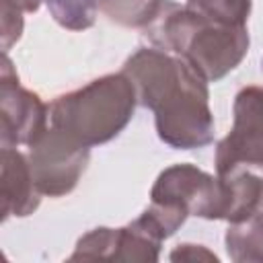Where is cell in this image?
I'll return each mask as SVG.
<instances>
[{
    "instance_id": "obj_8",
    "label": "cell",
    "mask_w": 263,
    "mask_h": 263,
    "mask_svg": "<svg viewBox=\"0 0 263 263\" xmlns=\"http://www.w3.org/2000/svg\"><path fill=\"white\" fill-rule=\"evenodd\" d=\"M49 121V107L41 97L18 82L8 53H2L0 66V142L2 148L31 146Z\"/></svg>"
},
{
    "instance_id": "obj_16",
    "label": "cell",
    "mask_w": 263,
    "mask_h": 263,
    "mask_svg": "<svg viewBox=\"0 0 263 263\" xmlns=\"http://www.w3.org/2000/svg\"><path fill=\"white\" fill-rule=\"evenodd\" d=\"M8 2H12L23 12H37L41 6V0H8Z\"/></svg>"
},
{
    "instance_id": "obj_5",
    "label": "cell",
    "mask_w": 263,
    "mask_h": 263,
    "mask_svg": "<svg viewBox=\"0 0 263 263\" xmlns=\"http://www.w3.org/2000/svg\"><path fill=\"white\" fill-rule=\"evenodd\" d=\"M27 158L39 193L62 197L68 195L84 175L90 148L55 127H47L29 146Z\"/></svg>"
},
{
    "instance_id": "obj_3",
    "label": "cell",
    "mask_w": 263,
    "mask_h": 263,
    "mask_svg": "<svg viewBox=\"0 0 263 263\" xmlns=\"http://www.w3.org/2000/svg\"><path fill=\"white\" fill-rule=\"evenodd\" d=\"M138 99L123 72L105 74L82 88L60 95L49 105L51 127L92 148L117 138L132 121Z\"/></svg>"
},
{
    "instance_id": "obj_1",
    "label": "cell",
    "mask_w": 263,
    "mask_h": 263,
    "mask_svg": "<svg viewBox=\"0 0 263 263\" xmlns=\"http://www.w3.org/2000/svg\"><path fill=\"white\" fill-rule=\"evenodd\" d=\"M121 72L134 84L138 105L154 113L156 134L166 146L193 150L212 144L208 80L187 60L158 47H140Z\"/></svg>"
},
{
    "instance_id": "obj_15",
    "label": "cell",
    "mask_w": 263,
    "mask_h": 263,
    "mask_svg": "<svg viewBox=\"0 0 263 263\" xmlns=\"http://www.w3.org/2000/svg\"><path fill=\"white\" fill-rule=\"evenodd\" d=\"M168 259L171 261H218V257L210 249H205L203 245H191V242L177 245L168 255Z\"/></svg>"
},
{
    "instance_id": "obj_6",
    "label": "cell",
    "mask_w": 263,
    "mask_h": 263,
    "mask_svg": "<svg viewBox=\"0 0 263 263\" xmlns=\"http://www.w3.org/2000/svg\"><path fill=\"white\" fill-rule=\"evenodd\" d=\"M150 201L175 205L187 216L224 220L226 185L218 175L214 177L195 164L181 162L164 168L156 177L150 189Z\"/></svg>"
},
{
    "instance_id": "obj_14",
    "label": "cell",
    "mask_w": 263,
    "mask_h": 263,
    "mask_svg": "<svg viewBox=\"0 0 263 263\" xmlns=\"http://www.w3.org/2000/svg\"><path fill=\"white\" fill-rule=\"evenodd\" d=\"M0 21H2V31H0V45H2V53H8V49L21 39L23 35V10L16 8L12 2L2 0V12H0Z\"/></svg>"
},
{
    "instance_id": "obj_7",
    "label": "cell",
    "mask_w": 263,
    "mask_h": 263,
    "mask_svg": "<svg viewBox=\"0 0 263 263\" xmlns=\"http://www.w3.org/2000/svg\"><path fill=\"white\" fill-rule=\"evenodd\" d=\"M232 127L216 146V173L249 168L263 175V88L245 86L232 105Z\"/></svg>"
},
{
    "instance_id": "obj_13",
    "label": "cell",
    "mask_w": 263,
    "mask_h": 263,
    "mask_svg": "<svg viewBox=\"0 0 263 263\" xmlns=\"http://www.w3.org/2000/svg\"><path fill=\"white\" fill-rule=\"evenodd\" d=\"M185 6L208 21L245 27L251 14L253 0H187Z\"/></svg>"
},
{
    "instance_id": "obj_12",
    "label": "cell",
    "mask_w": 263,
    "mask_h": 263,
    "mask_svg": "<svg viewBox=\"0 0 263 263\" xmlns=\"http://www.w3.org/2000/svg\"><path fill=\"white\" fill-rule=\"evenodd\" d=\"M53 21L68 31H86L95 25L99 0H45Z\"/></svg>"
},
{
    "instance_id": "obj_2",
    "label": "cell",
    "mask_w": 263,
    "mask_h": 263,
    "mask_svg": "<svg viewBox=\"0 0 263 263\" xmlns=\"http://www.w3.org/2000/svg\"><path fill=\"white\" fill-rule=\"evenodd\" d=\"M142 33L152 47L187 60L208 82L222 80L249 51L247 25L234 27L208 21L175 0H160Z\"/></svg>"
},
{
    "instance_id": "obj_4",
    "label": "cell",
    "mask_w": 263,
    "mask_h": 263,
    "mask_svg": "<svg viewBox=\"0 0 263 263\" xmlns=\"http://www.w3.org/2000/svg\"><path fill=\"white\" fill-rule=\"evenodd\" d=\"M166 240L156 220L144 210L134 222L121 228L99 226L82 234L70 261H140L154 263Z\"/></svg>"
},
{
    "instance_id": "obj_17",
    "label": "cell",
    "mask_w": 263,
    "mask_h": 263,
    "mask_svg": "<svg viewBox=\"0 0 263 263\" xmlns=\"http://www.w3.org/2000/svg\"><path fill=\"white\" fill-rule=\"evenodd\" d=\"M261 66H263V64H261Z\"/></svg>"
},
{
    "instance_id": "obj_10",
    "label": "cell",
    "mask_w": 263,
    "mask_h": 263,
    "mask_svg": "<svg viewBox=\"0 0 263 263\" xmlns=\"http://www.w3.org/2000/svg\"><path fill=\"white\" fill-rule=\"evenodd\" d=\"M224 242L228 257L236 263L263 261V205L236 222H228Z\"/></svg>"
},
{
    "instance_id": "obj_9",
    "label": "cell",
    "mask_w": 263,
    "mask_h": 263,
    "mask_svg": "<svg viewBox=\"0 0 263 263\" xmlns=\"http://www.w3.org/2000/svg\"><path fill=\"white\" fill-rule=\"evenodd\" d=\"M0 197L2 222H6L8 218H25L39 208L41 193L35 185L29 158L16 148H2Z\"/></svg>"
},
{
    "instance_id": "obj_11",
    "label": "cell",
    "mask_w": 263,
    "mask_h": 263,
    "mask_svg": "<svg viewBox=\"0 0 263 263\" xmlns=\"http://www.w3.org/2000/svg\"><path fill=\"white\" fill-rule=\"evenodd\" d=\"M160 0H99L103 14L121 27L144 29L154 16Z\"/></svg>"
}]
</instances>
